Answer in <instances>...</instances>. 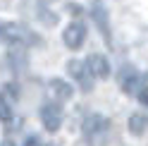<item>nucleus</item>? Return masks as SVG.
<instances>
[{
  "mask_svg": "<svg viewBox=\"0 0 148 146\" xmlns=\"http://www.w3.org/2000/svg\"><path fill=\"white\" fill-rule=\"evenodd\" d=\"M0 41L3 43H10V45H24V48H29V45H38L41 39L36 36L26 24H0Z\"/></svg>",
  "mask_w": 148,
  "mask_h": 146,
  "instance_id": "1",
  "label": "nucleus"
},
{
  "mask_svg": "<svg viewBox=\"0 0 148 146\" xmlns=\"http://www.w3.org/2000/svg\"><path fill=\"white\" fill-rule=\"evenodd\" d=\"M67 72L72 74V79L77 81V86L84 91V94L93 91V79H96V77L91 74L86 60H69V62H67Z\"/></svg>",
  "mask_w": 148,
  "mask_h": 146,
  "instance_id": "2",
  "label": "nucleus"
},
{
  "mask_svg": "<svg viewBox=\"0 0 148 146\" xmlns=\"http://www.w3.org/2000/svg\"><path fill=\"white\" fill-rule=\"evenodd\" d=\"M119 86H122V91L124 94H141V91L148 86V79H146V74H141V72L138 70H129V67H124L122 70V74H119Z\"/></svg>",
  "mask_w": 148,
  "mask_h": 146,
  "instance_id": "3",
  "label": "nucleus"
},
{
  "mask_svg": "<svg viewBox=\"0 0 148 146\" xmlns=\"http://www.w3.org/2000/svg\"><path fill=\"white\" fill-rule=\"evenodd\" d=\"M110 129V120L103 115H98V113H91L84 117V122H81V134H84V139L91 141V139H96V136L100 134H105Z\"/></svg>",
  "mask_w": 148,
  "mask_h": 146,
  "instance_id": "4",
  "label": "nucleus"
},
{
  "mask_svg": "<svg viewBox=\"0 0 148 146\" xmlns=\"http://www.w3.org/2000/svg\"><path fill=\"white\" fill-rule=\"evenodd\" d=\"M62 120H64V110L58 105V103H43L41 108V122L48 132H58L62 127Z\"/></svg>",
  "mask_w": 148,
  "mask_h": 146,
  "instance_id": "5",
  "label": "nucleus"
},
{
  "mask_svg": "<svg viewBox=\"0 0 148 146\" xmlns=\"http://www.w3.org/2000/svg\"><path fill=\"white\" fill-rule=\"evenodd\" d=\"M62 41H64V45L72 48V50L81 48L84 41H86V24H84V22H69L67 26H64Z\"/></svg>",
  "mask_w": 148,
  "mask_h": 146,
  "instance_id": "6",
  "label": "nucleus"
},
{
  "mask_svg": "<svg viewBox=\"0 0 148 146\" xmlns=\"http://www.w3.org/2000/svg\"><path fill=\"white\" fill-rule=\"evenodd\" d=\"M91 17H93L98 31L103 34L105 43H112V36H110V24H108V10H105L103 0H96V3H93V7H91Z\"/></svg>",
  "mask_w": 148,
  "mask_h": 146,
  "instance_id": "7",
  "label": "nucleus"
},
{
  "mask_svg": "<svg viewBox=\"0 0 148 146\" xmlns=\"http://www.w3.org/2000/svg\"><path fill=\"white\" fill-rule=\"evenodd\" d=\"M86 65H88V70H91V74H93L96 79H108L110 77V62H108V58L103 55V53H91V55L86 58Z\"/></svg>",
  "mask_w": 148,
  "mask_h": 146,
  "instance_id": "8",
  "label": "nucleus"
},
{
  "mask_svg": "<svg viewBox=\"0 0 148 146\" xmlns=\"http://www.w3.org/2000/svg\"><path fill=\"white\" fill-rule=\"evenodd\" d=\"M7 62H10V67L14 72H26L29 58H26V53H24V45H12L10 55H7Z\"/></svg>",
  "mask_w": 148,
  "mask_h": 146,
  "instance_id": "9",
  "label": "nucleus"
},
{
  "mask_svg": "<svg viewBox=\"0 0 148 146\" xmlns=\"http://www.w3.org/2000/svg\"><path fill=\"white\" fill-rule=\"evenodd\" d=\"M50 89H53L55 98H60V101H69L74 96V86L64 79H50Z\"/></svg>",
  "mask_w": 148,
  "mask_h": 146,
  "instance_id": "10",
  "label": "nucleus"
},
{
  "mask_svg": "<svg viewBox=\"0 0 148 146\" xmlns=\"http://www.w3.org/2000/svg\"><path fill=\"white\" fill-rule=\"evenodd\" d=\"M14 117V98L7 91H0V120L7 122Z\"/></svg>",
  "mask_w": 148,
  "mask_h": 146,
  "instance_id": "11",
  "label": "nucleus"
},
{
  "mask_svg": "<svg viewBox=\"0 0 148 146\" xmlns=\"http://www.w3.org/2000/svg\"><path fill=\"white\" fill-rule=\"evenodd\" d=\"M129 129L134 134H146L148 129V113H134L129 117Z\"/></svg>",
  "mask_w": 148,
  "mask_h": 146,
  "instance_id": "12",
  "label": "nucleus"
},
{
  "mask_svg": "<svg viewBox=\"0 0 148 146\" xmlns=\"http://www.w3.org/2000/svg\"><path fill=\"white\" fill-rule=\"evenodd\" d=\"M38 19L43 22V24H48V26H53L55 22H58V14H53V12H48L45 7L41 5V10H38Z\"/></svg>",
  "mask_w": 148,
  "mask_h": 146,
  "instance_id": "13",
  "label": "nucleus"
},
{
  "mask_svg": "<svg viewBox=\"0 0 148 146\" xmlns=\"http://www.w3.org/2000/svg\"><path fill=\"white\" fill-rule=\"evenodd\" d=\"M138 101H141V105H146V108H148V86L141 91V94H138Z\"/></svg>",
  "mask_w": 148,
  "mask_h": 146,
  "instance_id": "14",
  "label": "nucleus"
},
{
  "mask_svg": "<svg viewBox=\"0 0 148 146\" xmlns=\"http://www.w3.org/2000/svg\"><path fill=\"white\" fill-rule=\"evenodd\" d=\"M26 144H29V146L41 144V136H38V134H29V136H26Z\"/></svg>",
  "mask_w": 148,
  "mask_h": 146,
  "instance_id": "15",
  "label": "nucleus"
}]
</instances>
